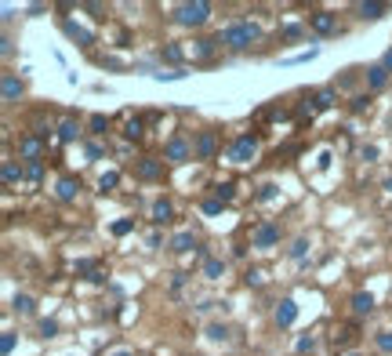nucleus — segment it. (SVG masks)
<instances>
[{"label": "nucleus", "mask_w": 392, "mask_h": 356, "mask_svg": "<svg viewBox=\"0 0 392 356\" xmlns=\"http://www.w3.org/2000/svg\"><path fill=\"white\" fill-rule=\"evenodd\" d=\"M327 105H334V91H320L316 98H312V105H305L309 113H320V109H327Z\"/></svg>", "instance_id": "a211bd4d"}, {"label": "nucleus", "mask_w": 392, "mask_h": 356, "mask_svg": "<svg viewBox=\"0 0 392 356\" xmlns=\"http://www.w3.org/2000/svg\"><path fill=\"white\" fill-rule=\"evenodd\" d=\"M363 160H378V146H367L363 149Z\"/></svg>", "instance_id": "37998d69"}, {"label": "nucleus", "mask_w": 392, "mask_h": 356, "mask_svg": "<svg viewBox=\"0 0 392 356\" xmlns=\"http://www.w3.org/2000/svg\"><path fill=\"white\" fill-rule=\"evenodd\" d=\"M207 338H211V342H225V338H229L225 323H211V327H207Z\"/></svg>", "instance_id": "5701e85b"}, {"label": "nucleus", "mask_w": 392, "mask_h": 356, "mask_svg": "<svg viewBox=\"0 0 392 356\" xmlns=\"http://www.w3.org/2000/svg\"><path fill=\"white\" fill-rule=\"evenodd\" d=\"M254 149H258V135H240L236 142H232V149H229V160L232 164H247L254 157Z\"/></svg>", "instance_id": "7ed1b4c3"}, {"label": "nucleus", "mask_w": 392, "mask_h": 356, "mask_svg": "<svg viewBox=\"0 0 392 356\" xmlns=\"http://www.w3.org/2000/svg\"><path fill=\"white\" fill-rule=\"evenodd\" d=\"M349 356H356V352H349Z\"/></svg>", "instance_id": "de8ad7c7"}, {"label": "nucleus", "mask_w": 392, "mask_h": 356, "mask_svg": "<svg viewBox=\"0 0 392 356\" xmlns=\"http://www.w3.org/2000/svg\"><path fill=\"white\" fill-rule=\"evenodd\" d=\"M378 349L381 352H392V331H381L378 334Z\"/></svg>", "instance_id": "c756f323"}, {"label": "nucleus", "mask_w": 392, "mask_h": 356, "mask_svg": "<svg viewBox=\"0 0 392 356\" xmlns=\"http://www.w3.org/2000/svg\"><path fill=\"white\" fill-rule=\"evenodd\" d=\"M19 178H22V167H19V164H4V182H8V185H15Z\"/></svg>", "instance_id": "b1692460"}, {"label": "nucleus", "mask_w": 392, "mask_h": 356, "mask_svg": "<svg viewBox=\"0 0 392 356\" xmlns=\"http://www.w3.org/2000/svg\"><path fill=\"white\" fill-rule=\"evenodd\" d=\"M305 247H309V240H305V236H302V240H294V247H291V255H294V258H302V255H305Z\"/></svg>", "instance_id": "4c0bfd02"}, {"label": "nucleus", "mask_w": 392, "mask_h": 356, "mask_svg": "<svg viewBox=\"0 0 392 356\" xmlns=\"http://www.w3.org/2000/svg\"><path fill=\"white\" fill-rule=\"evenodd\" d=\"M284 37H291V40H294V37H302V26H287V29H284Z\"/></svg>", "instance_id": "79ce46f5"}, {"label": "nucleus", "mask_w": 392, "mask_h": 356, "mask_svg": "<svg viewBox=\"0 0 392 356\" xmlns=\"http://www.w3.org/2000/svg\"><path fill=\"white\" fill-rule=\"evenodd\" d=\"M276 196V185H262V193H258V200H273Z\"/></svg>", "instance_id": "ea45409f"}, {"label": "nucleus", "mask_w": 392, "mask_h": 356, "mask_svg": "<svg viewBox=\"0 0 392 356\" xmlns=\"http://www.w3.org/2000/svg\"><path fill=\"white\" fill-rule=\"evenodd\" d=\"M193 247H196L193 233H178L175 240H171V251H178V255H185V251H193Z\"/></svg>", "instance_id": "2eb2a0df"}, {"label": "nucleus", "mask_w": 392, "mask_h": 356, "mask_svg": "<svg viewBox=\"0 0 392 356\" xmlns=\"http://www.w3.org/2000/svg\"><path fill=\"white\" fill-rule=\"evenodd\" d=\"M312 345H316V338H312V334H302V338H298V345H294V349H298V352H309Z\"/></svg>", "instance_id": "c85d7f7f"}, {"label": "nucleus", "mask_w": 392, "mask_h": 356, "mask_svg": "<svg viewBox=\"0 0 392 356\" xmlns=\"http://www.w3.org/2000/svg\"><path fill=\"white\" fill-rule=\"evenodd\" d=\"M250 244H254V247H273V244H280V225H273V222L254 225V233H250Z\"/></svg>", "instance_id": "20e7f679"}, {"label": "nucleus", "mask_w": 392, "mask_h": 356, "mask_svg": "<svg viewBox=\"0 0 392 356\" xmlns=\"http://www.w3.org/2000/svg\"><path fill=\"white\" fill-rule=\"evenodd\" d=\"M22 153H26L29 160H37V153H40V142H37V138H22Z\"/></svg>", "instance_id": "393cba45"}, {"label": "nucleus", "mask_w": 392, "mask_h": 356, "mask_svg": "<svg viewBox=\"0 0 392 356\" xmlns=\"http://www.w3.org/2000/svg\"><path fill=\"white\" fill-rule=\"evenodd\" d=\"M22 98V80L15 73H4V102L11 105V102H19Z\"/></svg>", "instance_id": "1a4fd4ad"}, {"label": "nucleus", "mask_w": 392, "mask_h": 356, "mask_svg": "<svg viewBox=\"0 0 392 356\" xmlns=\"http://www.w3.org/2000/svg\"><path fill=\"white\" fill-rule=\"evenodd\" d=\"M309 26L316 29L320 37H331V33H338V19L331 11H316V15H309Z\"/></svg>", "instance_id": "39448f33"}, {"label": "nucleus", "mask_w": 392, "mask_h": 356, "mask_svg": "<svg viewBox=\"0 0 392 356\" xmlns=\"http://www.w3.org/2000/svg\"><path fill=\"white\" fill-rule=\"evenodd\" d=\"M214 149H218V135L214 131H200L196 135V157L207 160V157H214Z\"/></svg>", "instance_id": "423d86ee"}, {"label": "nucleus", "mask_w": 392, "mask_h": 356, "mask_svg": "<svg viewBox=\"0 0 392 356\" xmlns=\"http://www.w3.org/2000/svg\"><path fill=\"white\" fill-rule=\"evenodd\" d=\"M214 193H218V200H222V204H229V200H232V185H229V182H222Z\"/></svg>", "instance_id": "7c9ffc66"}, {"label": "nucleus", "mask_w": 392, "mask_h": 356, "mask_svg": "<svg viewBox=\"0 0 392 356\" xmlns=\"http://www.w3.org/2000/svg\"><path fill=\"white\" fill-rule=\"evenodd\" d=\"M164 160H171V164H185V160H189V146H185L182 138H171L167 149H164Z\"/></svg>", "instance_id": "0eeeda50"}, {"label": "nucleus", "mask_w": 392, "mask_h": 356, "mask_svg": "<svg viewBox=\"0 0 392 356\" xmlns=\"http://www.w3.org/2000/svg\"><path fill=\"white\" fill-rule=\"evenodd\" d=\"M359 15H363V19H381V15H385V4H381V0H370V4L363 0V4H359Z\"/></svg>", "instance_id": "aec40b11"}, {"label": "nucleus", "mask_w": 392, "mask_h": 356, "mask_svg": "<svg viewBox=\"0 0 392 356\" xmlns=\"http://www.w3.org/2000/svg\"><path fill=\"white\" fill-rule=\"evenodd\" d=\"M182 55H185V51L178 48V44H164V58H167V62H182Z\"/></svg>", "instance_id": "a878e982"}, {"label": "nucleus", "mask_w": 392, "mask_h": 356, "mask_svg": "<svg viewBox=\"0 0 392 356\" xmlns=\"http://www.w3.org/2000/svg\"><path fill=\"white\" fill-rule=\"evenodd\" d=\"M171 214H175V211H171V204H167V200H156V204H153V222H156V225L171 222Z\"/></svg>", "instance_id": "4468645a"}, {"label": "nucleus", "mask_w": 392, "mask_h": 356, "mask_svg": "<svg viewBox=\"0 0 392 356\" xmlns=\"http://www.w3.org/2000/svg\"><path fill=\"white\" fill-rule=\"evenodd\" d=\"M294 316H298V305H294V298H284V302L276 305V323H280V327H291V323H294Z\"/></svg>", "instance_id": "6e6552de"}, {"label": "nucleus", "mask_w": 392, "mask_h": 356, "mask_svg": "<svg viewBox=\"0 0 392 356\" xmlns=\"http://www.w3.org/2000/svg\"><path fill=\"white\" fill-rule=\"evenodd\" d=\"M55 331H58V323H55V320H44V323H40V334H44V338H51Z\"/></svg>", "instance_id": "e433bc0d"}, {"label": "nucleus", "mask_w": 392, "mask_h": 356, "mask_svg": "<svg viewBox=\"0 0 392 356\" xmlns=\"http://www.w3.org/2000/svg\"><path fill=\"white\" fill-rule=\"evenodd\" d=\"M131 229H135V222H131V218H123V222H116V225H113V233H116V236H123V233H131Z\"/></svg>", "instance_id": "c9c22d12"}, {"label": "nucleus", "mask_w": 392, "mask_h": 356, "mask_svg": "<svg viewBox=\"0 0 392 356\" xmlns=\"http://www.w3.org/2000/svg\"><path fill=\"white\" fill-rule=\"evenodd\" d=\"M11 349H15V334H4V338H0V352H4V356H8Z\"/></svg>", "instance_id": "58836bf2"}, {"label": "nucleus", "mask_w": 392, "mask_h": 356, "mask_svg": "<svg viewBox=\"0 0 392 356\" xmlns=\"http://www.w3.org/2000/svg\"><path fill=\"white\" fill-rule=\"evenodd\" d=\"M76 193H80V178L66 175V178L58 182V196H62V200H76Z\"/></svg>", "instance_id": "9d476101"}, {"label": "nucleus", "mask_w": 392, "mask_h": 356, "mask_svg": "<svg viewBox=\"0 0 392 356\" xmlns=\"http://www.w3.org/2000/svg\"><path fill=\"white\" fill-rule=\"evenodd\" d=\"M385 80H388V69L385 66H370L367 69V84L370 87H385Z\"/></svg>", "instance_id": "f3484780"}, {"label": "nucleus", "mask_w": 392, "mask_h": 356, "mask_svg": "<svg viewBox=\"0 0 392 356\" xmlns=\"http://www.w3.org/2000/svg\"><path fill=\"white\" fill-rule=\"evenodd\" d=\"M222 207H225V204H222L218 196H214V200H203V214H222Z\"/></svg>", "instance_id": "cd10ccee"}, {"label": "nucleus", "mask_w": 392, "mask_h": 356, "mask_svg": "<svg viewBox=\"0 0 392 356\" xmlns=\"http://www.w3.org/2000/svg\"><path fill=\"white\" fill-rule=\"evenodd\" d=\"M352 309L363 316V313H370V309H374V298L367 295V291H356V295H352Z\"/></svg>", "instance_id": "dca6fc26"}, {"label": "nucleus", "mask_w": 392, "mask_h": 356, "mask_svg": "<svg viewBox=\"0 0 392 356\" xmlns=\"http://www.w3.org/2000/svg\"><path fill=\"white\" fill-rule=\"evenodd\" d=\"M153 76H156V80H182L185 73H153Z\"/></svg>", "instance_id": "a19ab883"}, {"label": "nucleus", "mask_w": 392, "mask_h": 356, "mask_svg": "<svg viewBox=\"0 0 392 356\" xmlns=\"http://www.w3.org/2000/svg\"><path fill=\"white\" fill-rule=\"evenodd\" d=\"M222 273H225V262L222 258H207V262H203V276H207V280H218Z\"/></svg>", "instance_id": "6ab92c4d"}, {"label": "nucleus", "mask_w": 392, "mask_h": 356, "mask_svg": "<svg viewBox=\"0 0 392 356\" xmlns=\"http://www.w3.org/2000/svg\"><path fill=\"white\" fill-rule=\"evenodd\" d=\"M160 160H153V157H146V160H138V175L142 178H160Z\"/></svg>", "instance_id": "ddd939ff"}, {"label": "nucleus", "mask_w": 392, "mask_h": 356, "mask_svg": "<svg viewBox=\"0 0 392 356\" xmlns=\"http://www.w3.org/2000/svg\"><path fill=\"white\" fill-rule=\"evenodd\" d=\"M207 19H211V4H203V0H196V4H182L175 11V22H182V26H203Z\"/></svg>", "instance_id": "f03ea898"}, {"label": "nucleus", "mask_w": 392, "mask_h": 356, "mask_svg": "<svg viewBox=\"0 0 392 356\" xmlns=\"http://www.w3.org/2000/svg\"><path fill=\"white\" fill-rule=\"evenodd\" d=\"M91 131L105 135V131H109V120H105V116H91Z\"/></svg>", "instance_id": "2f4dec72"}, {"label": "nucleus", "mask_w": 392, "mask_h": 356, "mask_svg": "<svg viewBox=\"0 0 392 356\" xmlns=\"http://www.w3.org/2000/svg\"><path fill=\"white\" fill-rule=\"evenodd\" d=\"M258 37H262L258 26L236 22V26H229V29H222V33H218V44H225V48H232V51H243V48H250Z\"/></svg>", "instance_id": "f257e3e1"}, {"label": "nucleus", "mask_w": 392, "mask_h": 356, "mask_svg": "<svg viewBox=\"0 0 392 356\" xmlns=\"http://www.w3.org/2000/svg\"><path fill=\"white\" fill-rule=\"evenodd\" d=\"M367 105H370V98H367V95H356V98H352V113H363Z\"/></svg>", "instance_id": "f704fd0d"}, {"label": "nucleus", "mask_w": 392, "mask_h": 356, "mask_svg": "<svg viewBox=\"0 0 392 356\" xmlns=\"http://www.w3.org/2000/svg\"><path fill=\"white\" fill-rule=\"evenodd\" d=\"M243 280L250 284V287H262V269H247V276Z\"/></svg>", "instance_id": "72a5a7b5"}, {"label": "nucleus", "mask_w": 392, "mask_h": 356, "mask_svg": "<svg viewBox=\"0 0 392 356\" xmlns=\"http://www.w3.org/2000/svg\"><path fill=\"white\" fill-rule=\"evenodd\" d=\"M40 175H44V164H40V160H29V167H26V178L40 182Z\"/></svg>", "instance_id": "bb28decb"}, {"label": "nucleus", "mask_w": 392, "mask_h": 356, "mask_svg": "<svg viewBox=\"0 0 392 356\" xmlns=\"http://www.w3.org/2000/svg\"><path fill=\"white\" fill-rule=\"evenodd\" d=\"M116 182H120V175H116V171H109V175H102V178H98V185H102V189H113Z\"/></svg>", "instance_id": "473e14b6"}, {"label": "nucleus", "mask_w": 392, "mask_h": 356, "mask_svg": "<svg viewBox=\"0 0 392 356\" xmlns=\"http://www.w3.org/2000/svg\"><path fill=\"white\" fill-rule=\"evenodd\" d=\"M62 29H66V37H73V40H80V48H87V44L95 40V37L87 33V29H80V26H76V22H62Z\"/></svg>", "instance_id": "9b49d317"}, {"label": "nucleus", "mask_w": 392, "mask_h": 356, "mask_svg": "<svg viewBox=\"0 0 392 356\" xmlns=\"http://www.w3.org/2000/svg\"><path fill=\"white\" fill-rule=\"evenodd\" d=\"M15 313L29 316V313H33V298H29V295H15Z\"/></svg>", "instance_id": "4be33fe9"}, {"label": "nucleus", "mask_w": 392, "mask_h": 356, "mask_svg": "<svg viewBox=\"0 0 392 356\" xmlns=\"http://www.w3.org/2000/svg\"><path fill=\"white\" fill-rule=\"evenodd\" d=\"M385 189H388V193H392V178H385Z\"/></svg>", "instance_id": "a18cd8bd"}, {"label": "nucleus", "mask_w": 392, "mask_h": 356, "mask_svg": "<svg viewBox=\"0 0 392 356\" xmlns=\"http://www.w3.org/2000/svg\"><path fill=\"white\" fill-rule=\"evenodd\" d=\"M142 128H146V120L142 116H131L127 128H123V135H127V138H142Z\"/></svg>", "instance_id": "412c9836"}, {"label": "nucleus", "mask_w": 392, "mask_h": 356, "mask_svg": "<svg viewBox=\"0 0 392 356\" xmlns=\"http://www.w3.org/2000/svg\"><path fill=\"white\" fill-rule=\"evenodd\" d=\"M385 69H392V51H385V62H381Z\"/></svg>", "instance_id": "c03bdc74"}, {"label": "nucleus", "mask_w": 392, "mask_h": 356, "mask_svg": "<svg viewBox=\"0 0 392 356\" xmlns=\"http://www.w3.org/2000/svg\"><path fill=\"white\" fill-rule=\"evenodd\" d=\"M113 356H131V352H127V349H120V352H113Z\"/></svg>", "instance_id": "49530a36"}, {"label": "nucleus", "mask_w": 392, "mask_h": 356, "mask_svg": "<svg viewBox=\"0 0 392 356\" xmlns=\"http://www.w3.org/2000/svg\"><path fill=\"white\" fill-rule=\"evenodd\" d=\"M76 135H80V124H76L73 116H66V120L58 124V138H62V142H73Z\"/></svg>", "instance_id": "f8f14e48"}]
</instances>
